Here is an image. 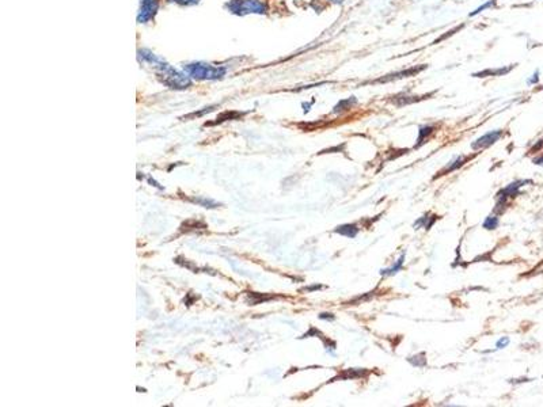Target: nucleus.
Returning a JSON list of instances; mask_svg holds the SVG:
<instances>
[{"mask_svg":"<svg viewBox=\"0 0 543 407\" xmlns=\"http://www.w3.org/2000/svg\"><path fill=\"white\" fill-rule=\"evenodd\" d=\"M232 14L246 15V14H266L268 7L261 0H232L227 5Z\"/></svg>","mask_w":543,"mask_h":407,"instance_id":"nucleus-3","label":"nucleus"},{"mask_svg":"<svg viewBox=\"0 0 543 407\" xmlns=\"http://www.w3.org/2000/svg\"><path fill=\"white\" fill-rule=\"evenodd\" d=\"M190 201L195 202L197 205L202 206V208H208V209H213V208H217L220 205L219 202L213 201L211 198H205V197H196V198H190Z\"/></svg>","mask_w":543,"mask_h":407,"instance_id":"nucleus-12","label":"nucleus"},{"mask_svg":"<svg viewBox=\"0 0 543 407\" xmlns=\"http://www.w3.org/2000/svg\"><path fill=\"white\" fill-rule=\"evenodd\" d=\"M409 362H410L413 366H417V368H424L427 365V359H425V353H420V355L414 356V357H409Z\"/></svg>","mask_w":543,"mask_h":407,"instance_id":"nucleus-16","label":"nucleus"},{"mask_svg":"<svg viewBox=\"0 0 543 407\" xmlns=\"http://www.w3.org/2000/svg\"><path fill=\"white\" fill-rule=\"evenodd\" d=\"M508 344H509V338L504 337V338H501V339H498V341H497L496 348H497V349H504V348H506V346H508Z\"/></svg>","mask_w":543,"mask_h":407,"instance_id":"nucleus-19","label":"nucleus"},{"mask_svg":"<svg viewBox=\"0 0 543 407\" xmlns=\"http://www.w3.org/2000/svg\"><path fill=\"white\" fill-rule=\"evenodd\" d=\"M534 163H535V164H543V156H541V158L534 159Z\"/></svg>","mask_w":543,"mask_h":407,"instance_id":"nucleus-24","label":"nucleus"},{"mask_svg":"<svg viewBox=\"0 0 543 407\" xmlns=\"http://www.w3.org/2000/svg\"><path fill=\"white\" fill-rule=\"evenodd\" d=\"M526 183H531V181H516V182H513V183H511V185H508L505 189H502V190L497 194L498 201L506 202V200H508L509 197L517 196V194H519V189H520L523 185H526Z\"/></svg>","mask_w":543,"mask_h":407,"instance_id":"nucleus-6","label":"nucleus"},{"mask_svg":"<svg viewBox=\"0 0 543 407\" xmlns=\"http://www.w3.org/2000/svg\"><path fill=\"white\" fill-rule=\"evenodd\" d=\"M148 183H149V185H151V186H155V187H156V189H159V190H163V186L159 185L158 182H156V181L153 180V178H151V177H149V178H148Z\"/></svg>","mask_w":543,"mask_h":407,"instance_id":"nucleus-22","label":"nucleus"},{"mask_svg":"<svg viewBox=\"0 0 543 407\" xmlns=\"http://www.w3.org/2000/svg\"><path fill=\"white\" fill-rule=\"evenodd\" d=\"M436 220H438V216H435V215L431 216L429 213H427L425 216L420 217V219L413 224V227H414V229H418V228H425V229H429V228L432 227L433 224H435Z\"/></svg>","mask_w":543,"mask_h":407,"instance_id":"nucleus-8","label":"nucleus"},{"mask_svg":"<svg viewBox=\"0 0 543 407\" xmlns=\"http://www.w3.org/2000/svg\"><path fill=\"white\" fill-rule=\"evenodd\" d=\"M356 98L354 96H352V98H349V99H344V101H340L337 103V106L334 107V113H343V111L345 110H349L350 107L353 105H356Z\"/></svg>","mask_w":543,"mask_h":407,"instance_id":"nucleus-13","label":"nucleus"},{"mask_svg":"<svg viewBox=\"0 0 543 407\" xmlns=\"http://www.w3.org/2000/svg\"><path fill=\"white\" fill-rule=\"evenodd\" d=\"M433 132V128L432 127H422L420 128V131H418V143H417L416 147H420L421 144L425 143V140H427L431 135H432Z\"/></svg>","mask_w":543,"mask_h":407,"instance_id":"nucleus-15","label":"nucleus"},{"mask_svg":"<svg viewBox=\"0 0 543 407\" xmlns=\"http://www.w3.org/2000/svg\"><path fill=\"white\" fill-rule=\"evenodd\" d=\"M171 1H175V3H181V4H186V5L198 3V0H171Z\"/></svg>","mask_w":543,"mask_h":407,"instance_id":"nucleus-21","label":"nucleus"},{"mask_svg":"<svg viewBox=\"0 0 543 407\" xmlns=\"http://www.w3.org/2000/svg\"><path fill=\"white\" fill-rule=\"evenodd\" d=\"M185 74L196 80H216L226 75V68L206 63H192L184 67Z\"/></svg>","mask_w":543,"mask_h":407,"instance_id":"nucleus-2","label":"nucleus"},{"mask_svg":"<svg viewBox=\"0 0 543 407\" xmlns=\"http://www.w3.org/2000/svg\"><path fill=\"white\" fill-rule=\"evenodd\" d=\"M502 136V131H492V132H488L484 136H481L480 138H477L474 143L471 144V148L473 149H484L491 147L492 144H494L498 140V138Z\"/></svg>","mask_w":543,"mask_h":407,"instance_id":"nucleus-5","label":"nucleus"},{"mask_svg":"<svg viewBox=\"0 0 543 407\" xmlns=\"http://www.w3.org/2000/svg\"><path fill=\"white\" fill-rule=\"evenodd\" d=\"M153 67L156 68V75L159 76L160 82L163 83L164 86H167L169 89H174V90H184V89H188L190 85H192V80H190V76L185 74H181L177 69H174L171 65H169L167 63H164L163 58L159 60V63L153 64Z\"/></svg>","mask_w":543,"mask_h":407,"instance_id":"nucleus-1","label":"nucleus"},{"mask_svg":"<svg viewBox=\"0 0 543 407\" xmlns=\"http://www.w3.org/2000/svg\"><path fill=\"white\" fill-rule=\"evenodd\" d=\"M322 286L319 285H314V286H310V288H306L304 291H317V289H321Z\"/></svg>","mask_w":543,"mask_h":407,"instance_id":"nucleus-23","label":"nucleus"},{"mask_svg":"<svg viewBox=\"0 0 543 407\" xmlns=\"http://www.w3.org/2000/svg\"><path fill=\"white\" fill-rule=\"evenodd\" d=\"M493 4H494V0H491V1H488V3H485V4H482L481 7H478V8H477L474 12H471V14H470V16H474V15H477V14H480V12H482V11L486 10V8H489V7H493Z\"/></svg>","mask_w":543,"mask_h":407,"instance_id":"nucleus-18","label":"nucleus"},{"mask_svg":"<svg viewBox=\"0 0 543 407\" xmlns=\"http://www.w3.org/2000/svg\"><path fill=\"white\" fill-rule=\"evenodd\" d=\"M368 370L367 369H346L344 370L341 375H338L334 380L337 379H343V380H349V379H359V377H364L367 376Z\"/></svg>","mask_w":543,"mask_h":407,"instance_id":"nucleus-9","label":"nucleus"},{"mask_svg":"<svg viewBox=\"0 0 543 407\" xmlns=\"http://www.w3.org/2000/svg\"><path fill=\"white\" fill-rule=\"evenodd\" d=\"M334 232L340 233V235H343V236H346V238L353 239L356 238V236H357V233L360 232V228L357 227V226H354V224H343V226H338V227L334 229Z\"/></svg>","mask_w":543,"mask_h":407,"instance_id":"nucleus-7","label":"nucleus"},{"mask_svg":"<svg viewBox=\"0 0 543 407\" xmlns=\"http://www.w3.org/2000/svg\"><path fill=\"white\" fill-rule=\"evenodd\" d=\"M248 306H255V304H259V303L266 302V300H270L272 296H264V295H258V293H254V292H248Z\"/></svg>","mask_w":543,"mask_h":407,"instance_id":"nucleus-14","label":"nucleus"},{"mask_svg":"<svg viewBox=\"0 0 543 407\" xmlns=\"http://www.w3.org/2000/svg\"><path fill=\"white\" fill-rule=\"evenodd\" d=\"M467 156H456V158L453 159L452 162L445 167V169L443 170V171H440L439 173L438 177H440V175H445V174H448V173H452V171H455V170H458L459 167H462L466 162H467Z\"/></svg>","mask_w":543,"mask_h":407,"instance_id":"nucleus-10","label":"nucleus"},{"mask_svg":"<svg viewBox=\"0 0 543 407\" xmlns=\"http://www.w3.org/2000/svg\"><path fill=\"white\" fill-rule=\"evenodd\" d=\"M405 258H406V253H402V255L399 257V259L396 261L395 264L393 265L391 268H387V269L380 270V274H382V275H394V274H396V273H398V271L402 269V266H403V262H405Z\"/></svg>","mask_w":543,"mask_h":407,"instance_id":"nucleus-11","label":"nucleus"},{"mask_svg":"<svg viewBox=\"0 0 543 407\" xmlns=\"http://www.w3.org/2000/svg\"><path fill=\"white\" fill-rule=\"evenodd\" d=\"M319 319H322V320H334L336 319V317L333 315V314H329V312H322L321 315H319Z\"/></svg>","mask_w":543,"mask_h":407,"instance_id":"nucleus-20","label":"nucleus"},{"mask_svg":"<svg viewBox=\"0 0 543 407\" xmlns=\"http://www.w3.org/2000/svg\"><path fill=\"white\" fill-rule=\"evenodd\" d=\"M156 11H158V0H140L137 21L139 23H147L155 16Z\"/></svg>","mask_w":543,"mask_h":407,"instance_id":"nucleus-4","label":"nucleus"},{"mask_svg":"<svg viewBox=\"0 0 543 407\" xmlns=\"http://www.w3.org/2000/svg\"><path fill=\"white\" fill-rule=\"evenodd\" d=\"M498 223H500V220H498L497 216H488L485 219L484 224H482V227L485 228V229H496L498 227Z\"/></svg>","mask_w":543,"mask_h":407,"instance_id":"nucleus-17","label":"nucleus"}]
</instances>
